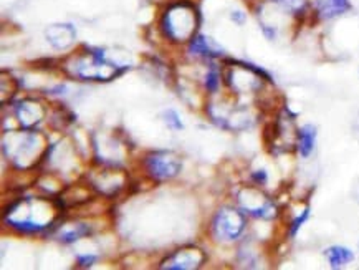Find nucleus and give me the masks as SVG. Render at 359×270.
<instances>
[{
	"mask_svg": "<svg viewBox=\"0 0 359 270\" xmlns=\"http://www.w3.org/2000/svg\"><path fill=\"white\" fill-rule=\"evenodd\" d=\"M199 25V14L196 7L190 3H174L166 8L161 17V30L169 40L183 44L190 42L196 35Z\"/></svg>",
	"mask_w": 359,
	"mask_h": 270,
	"instance_id": "f257e3e1",
	"label": "nucleus"
},
{
	"mask_svg": "<svg viewBox=\"0 0 359 270\" xmlns=\"http://www.w3.org/2000/svg\"><path fill=\"white\" fill-rule=\"evenodd\" d=\"M123 71L124 68H118V65H113L111 62H108L105 51L99 49H88L85 57L76 60L75 74L81 80L108 81L116 78Z\"/></svg>",
	"mask_w": 359,
	"mask_h": 270,
	"instance_id": "f03ea898",
	"label": "nucleus"
},
{
	"mask_svg": "<svg viewBox=\"0 0 359 270\" xmlns=\"http://www.w3.org/2000/svg\"><path fill=\"white\" fill-rule=\"evenodd\" d=\"M245 226V216L240 211L232 208H222L215 214L212 230H214L215 237L222 239V241H235L244 234Z\"/></svg>",
	"mask_w": 359,
	"mask_h": 270,
	"instance_id": "7ed1b4c3",
	"label": "nucleus"
},
{
	"mask_svg": "<svg viewBox=\"0 0 359 270\" xmlns=\"http://www.w3.org/2000/svg\"><path fill=\"white\" fill-rule=\"evenodd\" d=\"M146 169L154 179L164 181V179H172L181 173L183 161L172 151H156L151 153L144 161Z\"/></svg>",
	"mask_w": 359,
	"mask_h": 270,
	"instance_id": "20e7f679",
	"label": "nucleus"
},
{
	"mask_svg": "<svg viewBox=\"0 0 359 270\" xmlns=\"http://www.w3.org/2000/svg\"><path fill=\"white\" fill-rule=\"evenodd\" d=\"M206 254L197 247H184L171 254L161 264V269H172V270H189L197 269L206 262Z\"/></svg>",
	"mask_w": 359,
	"mask_h": 270,
	"instance_id": "39448f33",
	"label": "nucleus"
},
{
	"mask_svg": "<svg viewBox=\"0 0 359 270\" xmlns=\"http://www.w3.org/2000/svg\"><path fill=\"white\" fill-rule=\"evenodd\" d=\"M310 6L319 20H333L351 10L349 0H310Z\"/></svg>",
	"mask_w": 359,
	"mask_h": 270,
	"instance_id": "423d86ee",
	"label": "nucleus"
},
{
	"mask_svg": "<svg viewBox=\"0 0 359 270\" xmlns=\"http://www.w3.org/2000/svg\"><path fill=\"white\" fill-rule=\"evenodd\" d=\"M45 35L51 47H55V49H67V47H70L75 42L76 32L70 24H55L45 30Z\"/></svg>",
	"mask_w": 359,
	"mask_h": 270,
	"instance_id": "0eeeda50",
	"label": "nucleus"
},
{
	"mask_svg": "<svg viewBox=\"0 0 359 270\" xmlns=\"http://www.w3.org/2000/svg\"><path fill=\"white\" fill-rule=\"evenodd\" d=\"M43 115H45V108L37 101L27 100L17 106V117L25 130H33L43 119Z\"/></svg>",
	"mask_w": 359,
	"mask_h": 270,
	"instance_id": "6e6552de",
	"label": "nucleus"
},
{
	"mask_svg": "<svg viewBox=\"0 0 359 270\" xmlns=\"http://www.w3.org/2000/svg\"><path fill=\"white\" fill-rule=\"evenodd\" d=\"M189 53L202 58H215L222 55V49L215 47L214 42L204 35H194L192 40L189 42Z\"/></svg>",
	"mask_w": 359,
	"mask_h": 270,
	"instance_id": "1a4fd4ad",
	"label": "nucleus"
},
{
	"mask_svg": "<svg viewBox=\"0 0 359 270\" xmlns=\"http://www.w3.org/2000/svg\"><path fill=\"white\" fill-rule=\"evenodd\" d=\"M315 143H317V128L311 126V124H305V126L298 130L297 146L301 158H308L313 153Z\"/></svg>",
	"mask_w": 359,
	"mask_h": 270,
	"instance_id": "9d476101",
	"label": "nucleus"
},
{
	"mask_svg": "<svg viewBox=\"0 0 359 270\" xmlns=\"http://www.w3.org/2000/svg\"><path fill=\"white\" fill-rule=\"evenodd\" d=\"M324 255H326L331 269H341L354 260V254L351 248L343 246H333L330 248H326Z\"/></svg>",
	"mask_w": 359,
	"mask_h": 270,
	"instance_id": "9b49d317",
	"label": "nucleus"
},
{
	"mask_svg": "<svg viewBox=\"0 0 359 270\" xmlns=\"http://www.w3.org/2000/svg\"><path fill=\"white\" fill-rule=\"evenodd\" d=\"M90 226L81 224V222H76V224H70V226H65L63 229H60L58 233V239L65 244H70L75 242L78 239L85 237V235H90Z\"/></svg>",
	"mask_w": 359,
	"mask_h": 270,
	"instance_id": "f8f14e48",
	"label": "nucleus"
},
{
	"mask_svg": "<svg viewBox=\"0 0 359 270\" xmlns=\"http://www.w3.org/2000/svg\"><path fill=\"white\" fill-rule=\"evenodd\" d=\"M272 2L293 17H303L310 7V0H272Z\"/></svg>",
	"mask_w": 359,
	"mask_h": 270,
	"instance_id": "ddd939ff",
	"label": "nucleus"
},
{
	"mask_svg": "<svg viewBox=\"0 0 359 270\" xmlns=\"http://www.w3.org/2000/svg\"><path fill=\"white\" fill-rule=\"evenodd\" d=\"M219 85H220V74H219L217 68L212 65L210 70L207 71V75H206V88H207V92L215 93L219 90Z\"/></svg>",
	"mask_w": 359,
	"mask_h": 270,
	"instance_id": "4468645a",
	"label": "nucleus"
},
{
	"mask_svg": "<svg viewBox=\"0 0 359 270\" xmlns=\"http://www.w3.org/2000/svg\"><path fill=\"white\" fill-rule=\"evenodd\" d=\"M308 217H310V208H305L300 216H297L295 219L292 221V224H290V237H295V235L298 234V230L303 227V224L308 221Z\"/></svg>",
	"mask_w": 359,
	"mask_h": 270,
	"instance_id": "2eb2a0df",
	"label": "nucleus"
},
{
	"mask_svg": "<svg viewBox=\"0 0 359 270\" xmlns=\"http://www.w3.org/2000/svg\"><path fill=\"white\" fill-rule=\"evenodd\" d=\"M164 121H166L167 126L172 128V130H183V128H184V124H183V121H181L179 115H177L174 110H167L166 113H164Z\"/></svg>",
	"mask_w": 359,
	"mask_h": 270,
	"instance_id": "dca6fc26",
	"label": "nucleus"
},
{
	"mask_svg": "<svg viewBox=\"0 0 359 270\" xmlns=\"http://www.w3.org/2000/svg\"><path fill=\"white\" fill-rule=\"evenodd\" d=\"M252 179L255 181V184H258V186H265V184L268 183V174L265 169H258L255 171V173L252 174Z\"/></svg>",
	"mask_w": 359,
	"mask_h": 270,
	"instance_id": "f3484780",
	"label": "nucleus"
},
{
	"mask_svg": "<svg viewBox=\"0 0 359 270\" xmlns=\"http://www.w3.org/2000/svg\"><path fill=\"white\" fill-rule=\"evenodd\" d=\"M94 262H97V257H94V255H85V257H78L76 265H78V267H92Z\"/></svg>",
	"mask_w": 359,
	"mask_h": 270,
	"instance_id": "a211bd4d",
	"label": "nucleus"
},
{
	"mask_svg": "<svg viewBox=\"0 0 359 270\" xmlns=\"http://www.w3.org/2000/svg\"><path fill=\"white\" fill-rule=\"evenodd\" d=\"M231 19H232L233 22H235L237 25H244L245 20H247V15H245L242 10H233L232 14H231Z\"/></svg>",
	"mask_w": 359,
	"mask_h": 270,
	"instance_id": "6ab92c4d",
	"label": "nucleus"
}]
</instances>
